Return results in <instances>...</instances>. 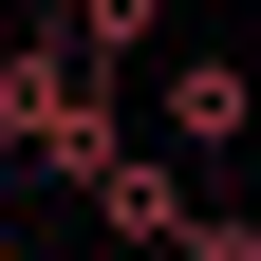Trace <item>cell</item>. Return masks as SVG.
Listing matches in <instances>:
<instances>
[{
    "label": "cell",
    "mask_w": 261,
    "mask_h": 261,
    "mask_svg": "<svg viewBox=\"0 0 261 261\" xmlns=\"http://www.w3.org/2000/svg\"><path fill=\"white\" fill-rule=\"evenodd\" d=\"M19 149H38L56 187H93V168L130 149V130H112V56L56 38V19H38V38H0V168H19Z\"/></svg>",
    "instance_id": "obj_1"
},
{
    "label": "cell",
    "mask_w": 261,
    "mask_h": 261,
    "mask_svg": "<svg viewBox=\"0 0 261 261\" xmlns=\"http://www.w3.org/2000/svg\"><path fill=\"white\" fill-rule=\"evenodd\" d=\"M93 224H112L130 261H168V243H187L205 205H187V168H168V149H112V168H93Z\"/></svg>",
    "instance_id": "obj_2"
},
{
    "label": "cell",
    "mask_w": 261,
    "mask_h": 261,
    "mask_svg": "<svg viewBox=\"0 0 261 261\" xmlns=\"http://www.w3.org/2000/svg\"><path fill=\"white\" fill-rule=\"evenodd\" d=\"M261 130V75L243 56H168V149H243Z\"/></svg>",
    "instance_id": "obj_3"
},
{
    "label": "cell",
    "mask_w": 261,
    "mask_h": 261,
    "mask_svg": "<svg viewBox=\"0 0 261 261\" xmlns=\"http://www.w3.org/2000/svg\"><path fill=\"white\" fill-rule=\"evenodd\" d=\"M56 38H93V56H130V38H168V0H38Z\"/></svg>",
    "instance_id": "obj_4"
},
{
    "label": "cell",
    "mask_w": 261,
    "mask_h": 261,
    "mask_svg": "<svg viewBox=\"0 0 261 261\" xmlns=\"http://www.w3.org/2000/svg\"><path fill=\"white\" fill-rule=\"evenodd\" d=\"M168 261H261V224H243V205H205V224H187Z\"/></svg>",
    "instance_id": "obj_5"
},
{
    "label": "cell",
    "mask_w": 261,
    "mask_h": 261,
    "mask_svg": "<svg viewBox=\"0 0 261 261\" xmlns=\"http://www.w3.org/2000/svg\"><path fill=\"white\" fill-rule=\"evenodd\" d=\"M0 243H19V224H0Z\"/></svg>",
    "instance_id": "obj_6"
}]
</instances>
